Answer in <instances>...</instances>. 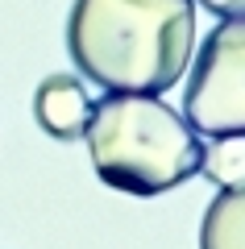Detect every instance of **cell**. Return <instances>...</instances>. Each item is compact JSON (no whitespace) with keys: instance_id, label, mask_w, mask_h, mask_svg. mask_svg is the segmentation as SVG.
I'll list each match as a JSON object with an SVG mask.
<instances>
[{"instance_id":"1","label":"cell","mask_w":245,"mask_h":249,"mask_svg":"<svg viewBox=\"0 0 245 249\" xmlns=\"http://www.w3.org/2000/svg\"><path fill=\"white\" fill-rule=\"evenodd\" d=\"M195 50V0H75L67 54L104 91L162 96Z\"/></svg>"},{"instance_id":"2","label":"cell","mask_w":245,"mask_h":249,"mask_svg":"<svg viewBox=\"0 0 245 249\" xmlns=\"http://www.w3.org/2000/svg\"><path fill=\"white\" fill-rule=\"evenodd\" d=\"M83 142L100 183L141 199L183 187L204 162V142L191 121L141 91H104V100L92 104Z\"/></svg>"},{"instance_id":"3","label":"cell","mask_w":245,"mask_h":249,"mask_svg":"<svg viewBox=\"0 0 245 249\" xmlns=\"http://www.w3.org/2000/svg\"><path fill=\"white\" fill-rule=\"evenodd\" d=\"M183 116L200 137L245 133V17H225L195 54Z\"/></svg>"},{"instance_id":"4","label":"cell","mask_w":245,"mask_h":249,"mask_svg":"<svg viewBox=\"0 0 245 249\" xmlns=\"http://www.w3.org/2000/svg\"><path fill=\"white\" fill-rule=\"evenodd\" d=\"M92 104L96 100L88 96V88L67 71H54L38 83L34 91V121L42 124V133L58 137V142H75V137L88 133L92 121Z\"/></svg>"},{"instance_id":"5","label":"cell","mask_w":245,"mask_h":249,"mask_svg":"<svg viewBox=\"0 0 245 249\" xmlns=\"http://www.w3.org/2000/svg\"><path fill=\"white\" fill-rule=\"evenodd\" d=\"M200 249H245V183L212 196L200 220Z\"/></svg>"},{"instance_id":"6","label":"cell","mask_w":245,"mask_h":249,"mask_svg":"<svg viewBox=\"0 0 245 249\" xmlns=\"http://www.w3.org/2000/svg\"><path fill=\"white\" fill-rule=\"evenodd\" d=\"M200 175H208L216 187H237L245 183V133H225L204 145Z\"/></svg>"},{"instance_id":"7","label":"cell","mask_w":245,"mask_h":249,"mask_svg":"<svg viewBox=\"0 0 245 249\" xmlns=\"http://www.w3.org/2000/svg\"><path fill=\"white\" fill-rule=\"evenodd\" d=\"M216 17H245V0H195Z\"/></svg>"}]
</instances>
